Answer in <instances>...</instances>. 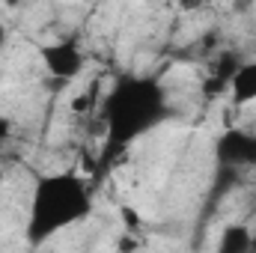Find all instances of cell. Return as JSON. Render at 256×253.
<instances>
[{
    "mask_svg": "<svg viewBox=\"0 0 256 253\" xmlns=\"http://www.w3.org/2000/svg\"><path fill=\"white\" fill-rule=\"evenodd\" d=\"M120 218H122V224H126V226H128V232H134V230H137V226L143 224L134 206H122V208H120Z\"/></svg>",
    "mask_w": 256,
    "mask_h": 253,
    "instance_id": "8",
    "label": "cell"
},
{
    "mask_svg": "<svg viewBox=\"0 0 256 253\" xmlns=\"http://www.w3.org/2000/svg\"><path fill=\"white\" fill-rule=\"evenodd\" d=\"M3 45H6V27L0 24V48H3Z\"/></svg>",
    "mask_w": 256,
    "mask_h": 253,
    "instance_id": "11",
    "label": "cell"
},
{
    "mask_svg": "<svg viewBox=\"0 0 256 253\" xmlns=\"http://www.w3.org/2000/svg\"><path fill=\"white\" fill-rule=\"evenodd\" d=\"M254 250H256L254 232L242 224H230L218 236V253H254Z\"/></svg>",
    "mask_w": 256,
    "mask_h": 253,
    "instance_id": "6",
    "label": "cell"
},
{
    "mask_svg": "<svg viewBox=\"0 0 256 253\" xmlns=\"http://www.w3.org/2000/svg\"><path fill=\"white\" fill-rule=\"evenodd\" d=\"M9 134H12V120H9L6 114H0V143H6Z\"/></svg>",
    "mask_w": 256,
    "mask_h": 253,
    "instance_id": "10",
    "label": "cell"
},
{
    "mask_svg": "<svg viewBox=\"0 0 256 253\" xmlns=\"http://www.w3.org/2000/svg\"><path fill=\"white\" fill-rule=\"evenodd\" d=\"M230 92L238 108H248L256 102V63H242L230 78Z\"/></svg>",
    "mask_w": 256,
    "mask_h": 253,
    "instance_id": "5",
    "label": "cell"
},
{
    "mask_svg": "<svg viewBox=\"0 0 256 253\" xmlns=\"http://www.w3.org/2000/svg\"><path fill=\"white\" fill-rule=\"evenodd\" d=\"M214 161L224 170H244L256 167V131L226 128L214 140Z\"/></svg>",
    "mask_w": 256,
    "mask_h": 253,
    "instance_id": "3",
    "label": "cell"
},
{
    "mask_svg": "<svg viewBox=\"0 0 256 253\" xmlns=\"http://www.w3.org/2000/svg\"><path fill=\"white\" fill-rule=\"evenodd\" d=\"M170 114V96L152 74H122L104 98V137L114 152L131 146Z\"/></svg>",
    "mask_w": 256,
    "mask_h": 253,
    "instance_id": "1",
    "label": "cell"
},
{
    "mask_svg": "<svg viewBox=\"0 0 256 253\" xmlns=\"http://www.w3.org/2000/svg\"><path fill=\"white\" fill-rule=\"evenodd\" d=\"M137 248H140V242H137L131 232H126V236L116 238V253H134Z\"/></svg>",
    "mask_w": 256,
    "mask_h": 253,
    "instance_id": "9",
    "label": "cell"
},
{
    "mask_svg": "<svg viewBox=\"0 0 256 253\" xmlns=\"http://www.w3.org/2000/svg\"><path fill=\"white\" fill-rule=\"evenodd\" d=\"M3 179H6V176H3V170H0V185H3Z\"/></svg>",
    "mask_w": 256,
    "mask_h": 253,
    "instance_id": "12",
    "label": "cell"
},
{
    "mask_svg": "<svg viewBox=\"0 0 256 253\" xmlns=\"http://www.w3.org/2000/svg\"><path fill=\"white\" fill-rule=\"evenodd\" d=\"M92 104H96V96H92V90H90V92H80V96H74L68 108H72L74 114H90V110H92Z\"/></svg>",
    "mask_w": 256,
    "mask_h": 253,
    "instance_id": "7",
    "label": "cell"
},
{
    "mask_svg": "<svg viewBox=\"0 0 256 253\" xmlns=\"http://www.w3.org/2000/svg\"><path fill=\"white\" fill-rule=\"evenodd\" d=\"M92 212V194L80 173L60 170L45 173L33 182L30 206H27V226L24 236L33 248L51 242L68 226L86 220Z\"/></svg>",
    "mask_w": 256,
    "mask_h": 253,
    "instance_id": "2",
    "label": "cell"
},
{
    "mask_svg": "<svg viewBox=\"0 0 256 253\" xmlns=\"http://www.w3.org/2000/svg\"><path fill=\"white\" fill-rule=\"evenodd\" d=\"M39 60L45 66V72H48L51 78H57V80H72V78H78V74L84 72V66H86V57H84L80 45L72 42V39H57V42L42 45V48H39Z\"/></svg>",
    "mask_w": 256,
    "mask_h": 253,
    "instance_id": "4",
    "label": "cell"
}]
</instances>
